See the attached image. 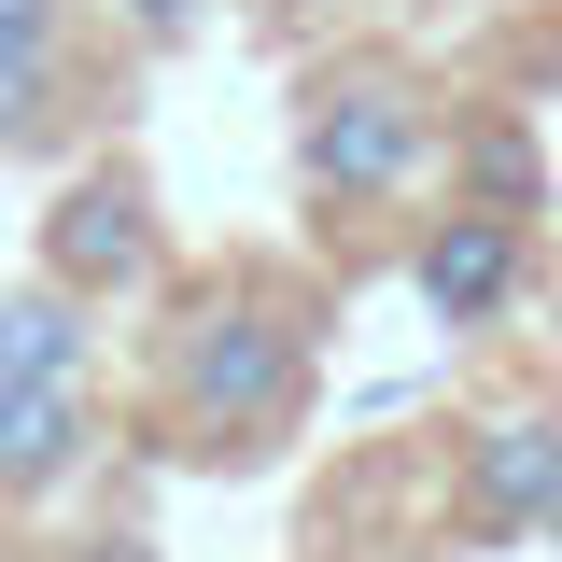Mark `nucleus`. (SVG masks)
<instances>
[{
  "mask_svg": "<svg viewBox=\"0 0 562 562\" xmlns=\"http://www.w3.org/2000/svg\"><path fill=\"white\" fill-rule=\"evenodd\" d=\"M535 268H549V239H535L520 211H479V198L422 211V239H408V295L436 310V324H450V338L506 324V310L535 295Z\"/></svg>",
  "mask_w": 562,
  "mask_h": 562,
  "instance_id": "nucleus-6",
  "label": "nucleus"
},
{
  "mask_svg": "<svg viewBox=\"0 0 562 562\" xmlns=\"http://www.w3.org/2000/svg\"><path fill=\"white\" fill-rule=\"evenodd\" d=\"M0 380H99V310L57 281H14L0 295Z\"/></svg>",
  "mask_w": 562,
  "mask_h": 562,
  "instance_id": "nucleus-9",
  "label": "nucleus"
},
{
  "mask_svg": "<svg viewBox=\"0 0 562 562\" xmlns=\"http://www.w3.org/2000/svg\"><path fill=\"white\" fill-rule=\"evenodd\" d=\"M450 198L549 225V140H535V113H520V99H479V113L450 127Z\"/></svg>",
  "mask_w": 562,
  "mask_h": 562,
  "instance_id": "nucleus-8",
  "label": "nucleus"
},
{
  "mask_svg": "<svg viewBox=\"0 0 562 562\" xmlns=\"http://www.w3.org/2000/svg\"><path fill=\"white\" fill-rule=\"evenodd\" d=\"M113 70L127 43L99 0H0V155H85L113 127Z\"/></svg>",
  "mask_w": 562,
  "mask_h": 562,
  "instance_id": "nucleus-3",
  "label": "nucleus"
},
{
  "mask_svg": "<svg viewBox=\"0 0 562 562\" xmlns=\"http://www.w3.org/2000/svg\"><path fill=\"white\" fill-rule=\"evenodd\" d=\"M113 436L99 380H0V506H57Z\"/></svg>",
  "mask_w": 562,
  "mask_h": 562,
  "instance_id": "nucleus-7",
  "label": "nucleus"
},
{
  "mask_svg": "<svg viewBox=\"0 0 562 562\" xmlns=\"http://www.w3.org/2000/svg\"><path fill=\"white\" fill-rule=\"evenodd\" d=\"M43 281L113 310V295H155L169 281V225H155V169L140 155H85L43 211Z\"/></svg>",
  "mask_w": 562,
  "mask_h": 562,
  "instance_id": "nucleus-4",
  "label": "nucleus"
},
{
  "mask_svg": "<svg viewBox=\"0 0 562 562\" xmlns=\"http://www.w3.org/2000/svg\"><path fill=\"white\" fill-rule=\"evenodd\" d=\"M324 394V295L281 268H211L155 338V436L183 464H281Z\"/></svg>",
  "mask_w": 562,
  "mask_h": 562,
  "instance_id": "nucleus-1",
  "label": "nucleus"
},
{
  "mask_svg": "<svg viewBox=\"0 0 562 562\" xmlns=\"http://www.w3.org/2000/svg\"><path fill=\"white\" fill-rule=\"evenodd\" d=\"M450 85L394 43H324L310 85H295V198L324 225H366V211H408L436 169H450Z\"/></svg>",
  "mask_w": 562,
  "mask_h": 562,
  "instance_id": "nucleus-2",
  "label": "nucleus"
},
{
  "mask_svg": "<svg viewBox=\"0 0 562 562\" xmlns=\"http://www.w3.org/2000/svg\"><path fill=\"white\" fill-rule=\"evenodd\" d=\"M380 0H254V43L268 57H324V43H366Z\"/></svg>",
  "mask_w": 562,
  "mask_h": 562,
  "instance_id": "nucleus-10",
  "label": "nucleus"
},
{
  "mask_svg": "<svg viewBox=\"0 0 562 562\" xmlns=\"http://www.w3.org/2000/svg\"><path fill=\"white\" fill-rule=\"evenodd\" d=\"M450 520H464V549H535V535H562V394H506V408L464 422Z\"/></svg>",
  "mask_w": 562,
  "mask_h": 562,
  "instance_id": "nucleus-5",
  "label": "nucleus"
},
{
  "mask_svg": "<svg viewBox=\"0 0 562 562\" xmlns=\"http://www.w3.org/2000/svg\"><path fill=\"white\" fill-rule=\"evenodd\" d=\"M211 14H225V0H99V29H113L127 57H183Z\"/></svg>",
  "mask_w": 562,
  "mask_h": 562,
  "instance_id": "nucleus-11",
  "label": "nucleus"
}]
</instances>
